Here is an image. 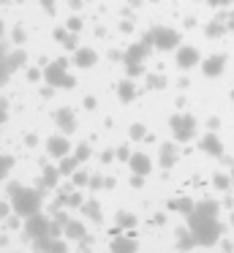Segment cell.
Instances as JSON below:
<instances>
[{
  "instance_id": "35",
  "label": "cell",
  "mask_w": 234,
  "mask_h": 253,
  "mask_svg": "<svg viewBox=\"0 0 234 253\" xmlns=\"http://www.w3.org/2000/svg\"><path fill=\"white\" fill-rule=\"evenodd\" d=\"M215 185H218V188H221V191H226V188H229V177H223V174H218V177H215Z\"/></svg>"
},
{
  "instance_id": "29",
  "label": "cell",
  "mask_w": 234,
  "mask_h": 253,
  "mask_svg": "<svg viewBox=\"0 0 234 253\" xmlns=\"http://www.w3.org/2000/svg\"><path fill=\"white\" fill-rule=\"evenodd\" d=\"M74 185H76V188L87 185V174H85V171H74Z\"/></svg>"
},
{
  "instance_id": "23",
  "label": "cell",
  "mask_w": 234,
  "mask_h": 253,
  "mask_svg": "<svg viewBox=\"0 0 234 253\" xmlns=\"http://www.w3.org/2000/svg\"><path fill=\"white\" fill-rule=\"evenodd\" d=\"M5 63H8V71H16L25 63V52H11V55H5Z\"/></svg>"
},
{
  "instance_id": "25",
  "label": "cell",
  "mask_w": 234,
  "mask_h": 253,
  "mask_svg": "<svg viewBox=\"0 0 234 253\" xmlns=\"http://www.w3.org/2000/svg\"><path fill=\"white\" fill-rule=\"evenodd\" d=\"M172 207H174V210H180V212H185V215H188L190 210H193V202H188V199H177V202H174Z\"/></svg>"
},
{
  "instance_id": "19",
  "label": "cell",
  "mask_w": 234,
  "mask_h": 253,
  "mask_svg": "<svg viewBox=\"0 0 234 253\" xmlns=\"http://www.w3.org/2000/svg\"><path fill=\"white\" fill-rule=\"evenodd\" d=\"M79 164L82 161L76 158V155H63V158H60V171H63V174H74Z\"/></svg>"
},
{
  "instance_id": "33",
  "label": "cell",
  "mask_w": 234,
  "mask_h": 253,
  "mask_svg": "<svg viewBox=\"0 0 234 253\" xmlns=\"http://www.w3.org/2000/svg\"><path fill=\"white\" fill-rule=\"evenodd\" d=\"M117 220H120V223H123V226H134V223H136V218H134V215H125V212L120 215Z\"/></svg>"
},
{
  "instance_id": "9",
  "label": "cell",
  "mask_w": 234,
  "mask_h": 253,
  "mask_svg": "<svg viewBox=\"0 0 234 253\" xmlns=\"http://www.w3.org/2000/svg\"><path fill=\"white\" fill-rule=\"evenodd\" d=\"M128 166H131V171L134 174H150V169H152V164H150V158H147L144 153H136V155H131L128 158Z\"/></svg>"
},
{
  "instance_id": "44",
  "label": "cell",
  "mask_w": 234,
  "mask_h": 253,
  "mask_svg": "<svg viewBox=\"0 0 234 253\" xmlns=\"http://www.w3.org/2000/svg\"><path fill=\"white\" fill-rule=\"evenodd\" d=\"M232 98H234V90H232Z\"/></svg>"
},
{
  "instance_id": "18",
  "label": "cell",
  "mask_w": 234,
  "mask_h": 253,
  "mask_svg": "<svg viewBox=\"0 0 234 253\" xmlns=\"http://www.w3.org/2000/svg\"><path fill=\"white\" fill-rule=\"evenodd\" d=\"M63 174L60 171V166H44V174H41V180H44V188H52L54 182H57V177Z\"/></svg>"
},
{
  "instance_id": "12",
  "label": "cell",
  "mask_w": 234,
  "mask_h": 253,
  "mask_svg": "<svg viewBox=\"0 0 234 253\" xmlns=\"http://www.w3.org/2000/svg\"><path fill=\"white\" fill-rule=\"evenodd\" d=\"M147 52H150V46L141 41V44H134L128 52H125V66H136V63H141L147 57Z\"/></svg>"
},
{
  "instance_id": "38",
  "label": "cell",
  "mask_w": 234,
  "mask_h": 253,
  "mask_svg": "<svg viewBox=\"0 0 234 253\" xmlns=\"http://www.w3.org/2000/svg\"><path fill=\"white\" fill-rule=\"evenodd\" d=\"M131 185H134V188H139V185H141V174H134V180H131Z\"/></svg>"
},
{
  "instance_id": "31",
  "label": "cell",
  "mask_w": 234,
  "mask_h": 253,
  "mask_svg": "<svg viewBox=\"0 0 234 253\" xmlns=\"http://www.w3.org/2000/svg\"><path fill=\"white\" fill-rule=\"evenodd\" d=\"M147 84H150V87H163L166 79H163V77H150V79H147Z\"/></svg>"
},
{
  "instance_id": "1",
  "label": "cell",
  "mask_w": 234,
  "mask_h": 253,
  "mask_svg": "<svg viewBox=\"0 0 234 253\" xmlns=\"http://www.w3.org/2000/svg\"><path fill=\"white\" fill-rule=\"evenodd\" d=\"M188 229L196 234L199 245H212L221 237V223H218V204L215 202H196L188 212Z\"/></svg>"
},
{
  "instance_id": "39",
  "label": "cell",
  "mask_w": 234,
  "mask_h": 253,
  "mask_svg": "<svg viewBox=\"0 0 234 253\" xmlns=\"http://www.w3.org/2000/svg\"><path fill=\"white\" fill-rule=\"evenodd\" d=\"M44 6H47V11H54V6H52V0H41Z\"/></svg>"
},
{
  "instance_id": "11",
  "label": "cell",
  "mask_w": 234,
  "mask_h": 253,
  "mask_svg": "<svg viewBox=\"0 0 234 253\" xmlns=\"http://www.w3.org/2000/svg\"><path fill=\"white\" fill-rule=\"evenodd\" d=\"M223 66H226V57L212 55V57H207V60L201 63V71H204V77H218V74L223 71Z\"/></svg>"
},
{
  "instance_id": "7",
  "label": "cell",
  "mask_w": 234,
  "mask_h": 253,
  "mask_svg": "<svg viewBox=\"0 0 234 253\" xmlns=\"http://www.w3.org/2000/svg\"><path fill=\"white\" fill-rule=\"evenodd\" d=\"M36 242V253H65V245L57 240L54 234H44V237H38V240H33Z\"/></svg>"
},
{
  "instance_id": "42",
  "label": "cell",
  "mask_w": 234,
  "mask_h": 253,
  "mask_svg": "<svg viewBox=\"0 0 234 253\" xmlns=\"http://www.w3.org/2000/svg\"><path fill=\"white\" fill-rule=\"evenodd\" d=\"M232 185H234V171H232Z\"/></svg>"
},
{
  "instance_id": "15",
  "label": "cell",
  "mask_w": 234,
  "mask_h": 253,
  "mask_svg": "<svg viewBox=\"0 0 234 253\" xmlns=\"http://www.w3.org/2000/svg\"><path fill=\"white\" fill-rule=\"evenodd\" d=\"M57 126L63 128V133H74V128H76V120H74V112H68V109L57 112Z\"/></svg>"
},
{
  "instance_id": "20",
  "label": "cell",
  "mask_w": 234,
  "mask_h": 253,
  "mask_svg": "<svg viewBox=\"0 0 234 253\" xmlns=\"http://www.w3.org/2000/svg\"><path fill=\"white\" fill-rule=\"evenodd\" d=\"M174 161H177V147H172V144H163L161 147V166H172Z\"/></svg>"
},
{
  "instance_id": "34",
  "label": "cell",
  "mask_w": 234,
  "mask_h": 253,
  "mask_svg": "<svg viewBox=\"0 0 234 253\" xmlns=\"http://www.w3.org/2000/svg\"><path fill=\"white\" fill-rule=\"evenodd\" d=\"M221 33H223V28L218 22H212L210 28H207V36H221Z\"/></svg>"
},
{
  "instance_id": "28",
  "label": "cell",
  "mask_w": 234,
  "mask_h": 253,
  "mask_svg": "<svg viewBox=\"0 0 234 253\" xmlns=\"http://www.w3.org/2000/svg\"><path fill=\"white\" fill-rule=\"evenodd\" d=\"M68 30H71V33H79V30H82V19L79 17H71L68 19Z\"/></svg>"
},
{
  "instance_id": "26",
  "label": "cell",
  "mask_w": 234,
  "mask_h": 253,
  "mask_svg": "<svg viewBox=\"0 0 234 253\" xmlns=\"http://www.w3.org/2000/svg\"><path fill=\"white\" fill-rule=\"evenodd\" d=\"M85 215H87V218H98V215H101L98 204H95V202H87V204H85Z\"/></svg>"
},
{
  "instance_id": "22",
  "label": "cell",
  "mask_w": 234,
  "mask_h": 253,
  "mask_svg": "<svg viewBox=\"0 0 234 253\" xmlns=\"http://www.w3.org/2000/svg\"><path fill=\"white\" fill-rule=\"evenodd\" d=\"M117 93H120V101H134L136 90H134V84H131V82H120L117 84Z\"/></svg>"
},
{
  "instance_id": "14",
  "label": "cell",
  "mask_w": 234,
  "mask_h": 253,
  "mask_svg": "<svg viewBox=\"0 0 234 253\" xmlns=\"http://www.w3.org/2000/svg\"><path fill=\"white\" fill-rule=\"evenodd\" d=\"M201 150L210 153V155H223V144H221V139H218L215 133H207V136L201 139Z\"/></svg>"
},
{
  "instance_id": "6",
  "label": "cell",
  "mask_w": 234,
  "mask_h": 253,
  "mask_svg": "<svg viewBox=\"0 0 234 253\" xmlns=\"http://www.w3.org/2000/svg\"><path fill=\"white\" fill-rule=\"evenodd\" d=\"M65 68H68V63L60 57V60H54V63H49L47 66V71H44V82L47 84H52V87H63V82H65Z\"/></svg>"
},
{
  "instance_id": "30",
  "label": "cell",
  "mask_w": 234,
  "mask_h": 253,
  "mask_svg": "<svg viewBox=\"0 0 234 253\" xmlns=\"http://www.w3.org/2000/svg\"><path fill=\"white\" fill-rule=\"evenodd\" d=\"M76 158H79V161H85L87 158V155H90V147H87V144H79V147H76Z\"/></svg>"
},
{
  "instance_id": "17",
  "label": "cell",
  "mask_w": 234,
  "mask_h": 253,
  "mask_svg": "<svg viewBox=\"0 0 234 253\" xmlns=\"http://www.w3.org/2000/svg\"><path fill=\"white\" fill-rule=\"evenodd\" d=\"M63 234L68 237V240H82V237H85V223H79V220H68V223L63 226Z\"/></svg>"
},
{
  "instance_id": "41",
  "label": "cell",
  "mask_w": 234,
  "mask_h": 253,
  "mask_svg": "<svg viewBox=\"0 0 234 253\" xmlns=\"http://www.w3.org/2000/svg\"><path fill=\"white\" fill-rule=\"evenodd\" d=\"M0 36H3V22H0Z\"/></svg>"
},
{
  "instance_id": "36",
  "label": "cell",
  "mask_w": 234,
  "mask_h": 253,
  "mask_svg": "<svg viewBox=\"0 0 234 253\" xmlns=\"http://www.w3.org/2000/svg\"><path fill=\"white\" fill-rule=\"evenodd\" d=\"M11 210H14V207H11V204H5V202H0V218H5V215H8V212H11Z\"/></svg>"
},
{
  "instance_id": "40",
  "label": "cell",
  "mask_w": 234,
  "mask_h": 253,
  "mask_svg": "<svg viewBox=\"0 0 234 253\" xmlns=\"http://www.w3.org/2000/svg\"><path fill=\"white\" fill-rule=\"evenodd\" d=\"M212 3H232V0H212Z\"/></svg>"
},
{
  "instance_id": "2",
  "label": "cell",
  "mask_w": 234,
  "mask_h": 253,
  "mask_svg": "<svg viewBox=\"0 0 234 253\" xmlns=\"http://www.w3.org/2000/svg\"><path fill=\"white\" fill-rule=\"evenodd\" d=\"M8 196H11V207H14V212L22 215V218H30L33 212L41 210V193H38L36 188H22V185H16V182H11Z\"/></svg>"
},
{
  "instance_id": "24",
  "label": "cell",
  "mask_w": 234,
  "mask_h": 253,
  "mask_svg": "<svg viewBox=\"0 0 234 253\" xmlns=\"http://www.w3.org/2000/svg\"><path fill=\"white\" fill-rule=\"evenodd\" d=\"M11 166H14V158H11V155H0V180L8 174Z\"/></svg>"
},
{
  "instance_id": "27",
  "label": "cell",
  "mask_w": 234,
  "mask_h": 253,
  "mask_svg": "<svg viewBox=\"0 0 234 253\" xmlns=\"http://www.w3.org/2000/svg\"><path fill=\"white\" fill-rule=\"evenodd\" d=\"M144 133H147V128L141 126V123H136V126H131V136H134V139H144Z\"/></svg>"
},
{
  "instance_id": "4",
  "label": "cell",
  "mask_w": 234,
  "mask_h": 253,
  "mask_svg": "<svg viewBox=\"0 0 234 253\" xmlns=\"http://www.w3.org/2000/svg\"><path fill=\"white\" fill-rule=\"evenodd\" d=\"M52 223L54 220H49L47 215L33 212L30 218L25 220V234L33 237V240H38V237H44V234H52Z\"/></svg>"
},
{
  "instance_id": "3",
  "label": "cell",
  "mask_w": 234,
  "mask_h": 253,
  "mask_svg": "<svg viewBox=\"0 0 234 253\" xmlns=\"http://www.w3.org/2000/svg\"><path fill=\"white\" fill-rule=\"evenodd\" d=\"M144 44L147 46H155V49H174L180 44V33L172 28H152L150 33L144 36Z\"/></svg>"
},
{
  "instance_id": "10",
  "label": "cell",
  "mask_w": 234,
  "mask_h": 253,
  "mask_svg": "<svg viewBox=\"0 0 234 253\" xmlns=\"http://www.w3.org/2000/svg\"><path fill=\"white\" fill-rule=\"evenodd\" d=\"M199 63V52L193 46H180L177 49V66L180 68H193Z\"/></svg>"
},
{
  "instance_id": "21",
  "label": "cell",
  "mask_w": 234,
  "mask_h": 253,
  "mask_svg": "<svg viewBox=\"0 0 234 253\" xmlns=\"http://www.w3.org/2000/svg\"><path fill=\"white\" fill-rule=\"evenodd\" d=\"M193 245H199V240H196V234L193 231H180V251H188V248H193Z\"/></svg>"
},
{
  "instance_id": "13",
  "label": "cell",
  "mask_w": 234,
  "mask_h": 253,
  "mask_svg": "<svg viewBox=\"0 0 234 253\" xmlns=\"http://www.w3.org/2000/svg\"><path fill=\"white\" fill-rule=\"evenodd\" d=\"M95 60H98L95 49H87V46H79V49H76V55H74V63H76L79 68H90V66H95Z\"/></svg>"
},
{
  "instance_id": "37",
  "label": "cell",
  "mask_w": 234,
  "mask_h": 253,
  "mask_svg": "<svg viewBox=\"0 0 234 253\" xmlns=\"http://www.w3.org/2000/svg\"><path fill=\"white\" fill-rule=\"evenodd\" d=\"M117 155H120V161H128V158H131V155H128V147H120Z\"/></svg>"
},
{
  "instance_id": "32",
  "label": "cell",
  "mask_w": 234,
  "mask_h": 253,
  "mask_svg": "<svg viewBox=\"0 0 234 253\" xmlns=\"http://www.w3.org/2000/svg\"><path fill=\"white\" fill-rule=\"evenodd\" d=\"M139 74H144L141 63H136V66H128V77H139Z\"/></svg>"
},
{
  "instance_id": "8",
  "label": "cell",
  "mask_w": 234,
  "mask_h": 253,
  "mask_svg": "<svg viewBox=\"0 0 234 253\" xmlns=\"http://www.w3.org/2000/svg\"><path fill=\"white\" fill-rule=\"evenodd\" d=\"M47 150H49V155H52V158H63V155H68L71 144H68V139H65V136H49Z\"/></svg>"
},
{
  "instance_id": "5",
  "label": "cell",
  "mask_w": 234,
  "mask_h": 253,
  "mask_svg": "<svg viewBox=\"0 0 234 253\" xmlns=\"http://www.w3.org/2000/svg\"><path fill=\"white\" fill-rule=\"evenodd\" d=\"M169 126H172L174 136H177L180 142H188V139L193 136V131H196V120L190 115H174L172 120H169Z\"/></svg>"
},
{
  "instance_id": "16",
  "label": "cell",
  "mask_w": 234,
  "mask_h": 253,
  "mask_svg": "<svg viewBox=\"0 0 234 253\" xmlns=\"http://www.w3.org/2000/svg\"><path fill=\"white\" fill-rule=\"evenodd\" d=\"M109 251H112V253H136V242L128 240V237H117Z\"/></svg>"
},
{
  "instance_id": "43",
  "label": "cell",
  "mask_w": 234,
  "mask_h": 253,
  "mask_svg": "<svg viewBox=\"0 0 234 253\" xmlns=\"http://www.w3.org/2000/svg\"><path fill=\"white\" fill-rule=\"evenodd\" d=\"M0 112H3V109H0ZM0 120H3V115H0Z\"/></svg>"
}]
</instances>
